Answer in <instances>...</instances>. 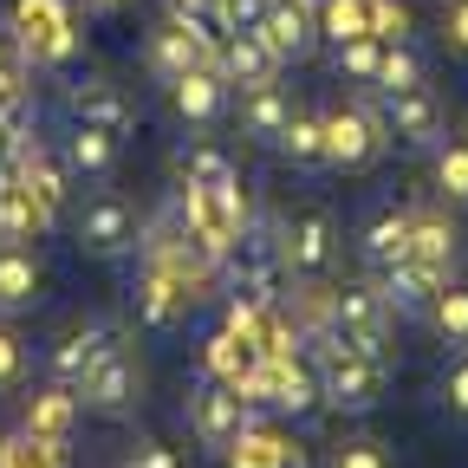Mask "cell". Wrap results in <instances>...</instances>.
<instances>
[{
  "instance_id": "obj_1",
  "label": "cell",
  "mask_w": 468,
  "mask_h": 468,
  "mask_svg": "<svg viewBox=\"0 0 468 468\" xmlns=\"http://www.w3.org/2000/svg\"><path fill=\"white\" fill-rule=\"evenodd\" d=\"M313 378H319V403L338 410V417H365V410H378V397H384V384H390L384 351L332 345V338H319V365H313Z\"/></svg>"
},
{
  "instance_id": "obj_2",
  "label": "cell",
  "mask_w": 468,
  "mask_h": 468,
  "mask_svg": "<svg viewBox=\"0 0 468 468\" xmlns=\"http://www.w3.org/2000/svg\"><path fill=\"white\" fill-rule=\"evenodd\" d=\"M7 39L20 46L27 66H72V52H79L72 0H14V14H7Z\"/></svg>"
},
{
  "instance_id": "obj_3",
  "label": "cell",
  "mask_w": 468,
  "mask_h": 468,
  "mask_svg": "<svg viewBox=\"0 0 468 468\" xmlns=\"http://www.w3.org/2000/svg\"><path fill=\"white\" fill-rule=\"evenodd\" d=\"M384 332H390V306H384L378 280H345L325 292V338L332 345L384 351Z\"/></svg>"
},
{
  "instance_id": "obj_4",
  "label": "cell",
  "mask_w": 468,
  "mask_h": 468,
  "mask_svg": "<svg viewBox=\"0 0 468 468\" xmlns=\"http://www.w3.org/2000/svg\"><path fill=\"white\" fill-rule=\"evenodd\" d=\"M378 131L384 144H403V150H430L449 137V111L430 85H403V91H378Z\"/></svg>"
},
{
  "instance_id": "obj_5",
  "label": "cell",
  "mask_w": 468,
  "mask_h": 468,
  "mask_svg": "<svg viewBox=\"0 0 468 468\" xmlns=\"http://www.w3.org/2000/svg\"><path fill=\"white\" fill-rule=\"evenodd\" d=\"M280 261H286L292 280H325L332 261H338V215L325 202H306L280 228Z\"/></svg>"
},
{
  "instance_id": "obj_6",
  "label": "cell",
  "mask_w": 468,
  "mask_h": 468,
  "mask_svg": "<svg viewBox=\"0 0 468 468\" xmlns=\"http://www.w3.org/2000/svg\"><path fill=\"white\" fill-rule=\"evenodd\" d=\"M248 403H267L280 417H313L319 410V378H313V365L300 351H267L254 384H248Z\"/></svg>"
},
{
  "instance_id": "obj_7",
  "label": "cell",
  "mask_w": 468,
  "mask_h": 468,
  "mask_svg": "<svg viewBox=\"0 0 468 468\" xmlns=\"http://www.w3.org/2000/svg\"><path fill=\"white\" fill-rule=\"evenodd\" d=\"M319 137H325V163L332 169H371L384 156V131L365 104H332L319 111Z\"/></svg>"
},
{
  "instance_id": "obj_8",
  "label": "cell",
  "mask_w": 468,
  "mask_h": 468,
  "mask_svg": "<svg viewBox=\"0 0 468 468\" xmlns=\"http://www.w3.org/2000/svg\"><path fill=\"white\" fill-rule=\"evenodd\" d=\"M131 306H137V325L176 332V325L189 319V306H196V280H183V273L163 267V261H144V273L131 286Z\"/></svg>"
},
{
  "instance_id": "obj_9",
  "label": "cell",
  "mask_w": 468,
  "mask_h": 468,
  "mask_svg": "<svg viewBox=\"0 0 468 468\" xmlns=\"http://www.w3.org/2000/svg\"><path fill=\"white\" fill-rule=\"evenodd\" d=\"M137 384H144V378H137V358H131L124 345H104L72 390H79L85 410H98V417H124V410L137 403Z\"/></svg>"
},
{
  "instance_id": "obj_10",
  "label": "cell",
  "mask_w": 468,
  "mask_h": 468,
  "mask_svg": "<svg viewBox=\"0 0 468 468\" xmlns=\"http://www.w3.org/2000/svg\"><path fill=\"white\" fill-rule=\"evenodd\" d=\"M248 423H254V403L234 390V384L208 378V384H196V390H189V430H196L208 449H228Z\"/></svg>"
},
{
  "instance_id": "obj_11",
  "label": "cell",
  "mask_w": 468,
  "mask_h": 468,
  "mask_svg": "<svg viewBox=\"0 0 468 468\" xmlns=\"http://www.w3.org/2000/svg\"><path fill=\"white\" fill-rule=\"evenodd\" d=\"M183 215L196 221V234L202 241H215V254L234 241V234L248 228V189H241V176L234 183H208V189H183Z\"/></svg>"
},
{
  "instance_id": "obj_12",
  "label": "cell",
  "mask_w": 468,
  "mask_h": 468,
  "mask_svg": "<svg viewBox=\"0 0 468 468\" xmlns=\"http://www.w3.org/2000/svg\"><path fill=\"white\" fill-rule=\"evenodd\" d=\"M0 163H7V176H14V183L46 208V215H58V208H66V163H58L33 131H20L14 144H7V156H0Z\"/></svg>"
},
{
  "instance_id": "obj_13",
  "label": "cell",
  "mask_w": 468,
  "mask_h": 468,
  "mask_svg": "<svg viewBox=\"0 0 468 468\" xmlns=\"http://www.w3.org/2000/svg\"><path fill=\"white\" fill-rule=\"evenodd\" d=\"M137 208L124 202V196H91L85 202V215H79V248L91 254V261H117V254H131L137 248Z\"/></svg>"
},
{
  "instance_id": "obj_14",
  "label": "cell",
  "mask_w": 468,
  "mask_h": 468,
  "mask_svg": "<svg viewBox=\"0 0 468 468\" xmlns=\"http://www.w3.org/2000/svg\"><path fill=\"white\" fill-rule=\"evenodd\" d=\"M261 39L273 46L280 66H300V58L319 52V0H267Z\"/></svg>"
},
{
  "instance_id": "obj_15",
  "label": "cell",
  "mask_w": 468,
  "mask_h": 468,
  "mask_svg": "<svg viewBox=\"0 0 468 468\" xmlns=\"http://www.w3.org/2000/svg\"><path fill=\"white\" fill-rule=\"evenodd\" d=\"M442 280H449V273H436V267H423V261H410V254H403L397 267H384V273H378V292H384L390 319H397V313H403V319H430Z\"/></svg>"
},
{
  "instance_id": "obj_16",
  "label": "cell",
  "mask_w": 468,
  "mask_h": 468,
  "mask_svg": "<svg viewBox=\"0 0 468 468\" xmlns=\"http://www.w3.org/2000/svg\"><path fill=\"white\" fill-rule=\"evenodd\" d=\"M20 430H27L33 442H46V449H66L72 430H79V390H72V384H46V390H33Z\"/></svg>"
},
{
  "instance_id": "obj_17",
  "label": "cell",
  "mask_w": 468,
  "mask_h": 468,
  "mask_svg": "<svg viewBox=\"0 0 468 468\" xmlns=\"http://www.w3.org/2000/svg\"><path fill=\"white\" fill-rule=\"evenodd\" d=\"M261 358H267V351H261L241 325H221V332H208V345H202V371H208V378H221V384H234L241 397H248V384H254Z\"/></svg>"
},
{
  "instance_id": "obj_18",
  "label": "cell",
  "mask_w": 468,
  "mask_h": 468,
  "mask_svg": "<svg viewBox=\"0 0 468 468\" xmlns=\"http://www.w3.org/2000/svg\"><path fill=\"white\" fill-rule=\"evenodd\" d=\"M221 267H228V273H248V280H273V286H280V273H286V261H280V228L248 215V228L221 248Z\"/></svg>"
},
{
  "instance_id": "obj_19",
  "label": "cell",
  "mask_w": 468,
  "mask_h": 468,
  "mask_svg": "<svg viewBox=\"0 0 468 468\" xmlns=\"http://www.w3.org/2000/svg\"><path fill=\"white\" fill-rule=\"evenodd\" d=\"M104 345H117V325H104V319H85V325H72V332H58V338H52V351H46L52 384H79V378H85V365L98 358Z\"/></svg>"
},
{
  "instance_id": "obj_20",
  "label": "cell",
  "mask_w": 468,
  "mask_h": 468,
  "mask_svg": "<svg viewBox=\"0 0 468 468\" xmlns=\"http://www.w3.org/2000/svg\"><path fill=\"white\" fill-rule=\"evenodd\" d=\"M358 254H365V267L371 273H384V267H397L403 254H410V208H371L365 221H358Z\"/></svg>"
},
{
  "instance_id": "obj_21",
  "label": "cell",
  "mask_w": 468,
  "mask_h": 468,
  "mask_svg": "<svg viewBox=\"0 0 468 468\" xmlns=\"http://www.w3.org/2000/svg\"><path fill=\"white\" fill-rule=\"evenodd\" d=\"M215 72L228 79V85H267V79H280V58H273V46L261 39V33H228L221 39V52H215Z\"/></svg>"
},
{
  "instance_id": "obj_22",
  "label": "cell",
  "mask_w": 468,
  "mask_h": 468,
  "mask_svg": "<svg viewBox=\"0 0 468 468\" xmlns=\"http://www.w3.org/2000/svg\"><path fill=\"white\" fill-rule=\"evenodd\" d=\"M169 111L183 117V124H215V117L228 111V79L215 66H196L183 79H169Z\"/></svg>"
},
{
  "instance_id": "obj_23",
  "label": "cell",
  "mask_w": 468,
  "mask_h": 468,
  "mask_svg": "<svg viewBox=\"0 0 468 468\" xmlns=\"http://www.w3.org/2000/svg\"><path fill=\"white\" fill-rule=\"evenodd\" d=\"M196 66H208L202 33H196V27H183V20H163V27L150 33V72L169 85V79H183V72H196Z\"/></svg>"
},
{
  "instance_id": "obj_24",
  "label": "cell",
  "mask_w": 468,
  "mask_h": 468,
  "mask_svg": "<svg viewBox=\"0 0 468 468\" xmlns=\"http://www.w3.org/2000/svg\"><path fill=\"white\" fill-rule=\"evenodd\" d=\"M228 468H306V455L292 449L280 430H267V423L254 417L241 436L228 442Z\"/></svg>"
},
{
  "instance_id": "obj_25",
  "label": "cell",
  "mask_w": 468,
  "mask_h": 468,
  "mask_svg": "<svg viewBox=\"0 0 468 468\" xmlns=\"http://www.w3.org/2000/svg\"><path fill=\"white\" fill-rule=\"evenodd\" d=\"M66 111H72V124H104V131H124L131 124V98L117 91L111 79H85L66 91Z\"/></svg>"
},
{
  "instance_id": "obj_26",
  "label": "cell",
  "mask_w": 468,
  "mask_h": 468,
  "mask_svg": "<svg viewBox=\"0 0 468 468\" xmlns=\"http://www.w3.org/2000/svg\"><path fill=\"white\" fill-rule=\"evenodd\" d=\"M286 117H292V98L280 91V79H267V85H248L241 91V131L254 137V144H280V131H286Z\"/></svg>"
},
{
  "instance_id": "obj_27",
  "label": "cell",
  "mask_w": 468,
  "mask_h": 468,
  "mask_svg": "<svg viewBox=\"0 0 468 468\" xmlns=\"http://www.w3.org/2000/svg\"><path fill=\"white\" fill-rule=\"evenodd\" d=\"M111 169H117V131H104V124H72V137H66V176L104 183Z\"/></svg>"
},
{
  "instance_id": "obj_28",
  "label": "cell",
  "mask_w": 468,
  "mask_h": 468,
  "mask_svg": "<svg viewBox=\"0 0 468 468\" xmlns=\"http://www.w3.org/2000/svg\"><path fill=\"white\" fill-rule=\"evenodd\" d=\"M46 208L7 176V163H0V248H20V241H33V234H46Z\"/></svg>"
},
{
  "instance_id": "obj_29",
  "label": "cell",
  "mask_w": 468,
  "mask_h": 468,
  "mask_svg": "<svg viewBox=\"0 0 468 468\" xmlns=\"http://www.w3.org/2000/svg\"><path fill=\"white\" fill-rule=\"evenodd\" d=\"M176 169H183V189H208V183H234V156L208 137L176 144Z\"/></svg>"
},
{
  "instance_id": "obj_30",
  "label": "cell",
  "mask_w": 468,
  "mask_h": 468,
  "mask_svg": "<svg viewBox=\"0 0 468 468\" xmlns=\"http://www.w3.org/2000/svg\"><path fill=\"white\" fill-rule=\"evenodd\" d=\"M39 300V261L20 248H0V319H14Z\"/></svg>"
},
{
  "instance_id": "obj_31",
  "label": "cell",
  "mask_w": 468,
  "mask_h": 468,
  "mask_svg": "<svg viewBox=\"0 0 468 468\" xmlns=\"http://www.w3.org/2000/svg\"><path fill=\"white\" fill-rule=\"evenodd\" d=\"M455 241H462V234L449 228V215H410V261L449 273L455 267Z\"/></svg>"
},
{
  "instance_id": "obj_32",
  "label": "cell",
  "mask_w": 468,
  "mask_h": 468,
  "mask_svg": "<svg viewBox=\"0 0 468 468\" xmlns=\"http://www.w3.org/2000/svg\"><path fill=\"white\" fill-rule=\"evenodd\" d=\"M430 169H436V189H442L455 208H468V137L430 144Z\"/></svg>"
},
{
  "instance_id": "obj_33",
  "label": "cell",
  "mask_w": 468,
  "mask_h": 468,
  "mask_svg": "<svg viewBox=\"0 0 468 468\" xmlns=\"http://www.w3.org/2000/svg\"><path fill=\"white\" fill-rule=\"evenodd\" d=\"M273 150H280L286 163H300V169H319V163H325V137H319V117H313V111H292Z\"/></svg>"
},
{
  "instance_id": "obj_34",
  "label": "cell",
  "mask_w": 468,
  "mask_h": 468,
  "mask_svg": "<svg viewBox=\"0 0 468 468\" xmlns=\"http://www.w3.org/2000/svg\"><path fill=\"white\" fill-rule=\"evenodd\" d=\"M378 58H384V39H338L332 46V72L351 79V85H378Z\"/></svg>"
},
{
  "instance_id": "obj_35",
  "label": "cell",
  "mask_w": 468,
  "mask_h": 468,
  "mask_svg": "<svg viewBox=\"0 0 468 468\" xmlns=\"http://www.w3.org/2000/svg\"><path fill=\"white\" fill-rule=\"evenodd\" d=\"M371 33V0H319V39H365Z\"/></svg>"
},
{
  "instance_id": "obj_36",
  "label": "cell",
  "mask_w": 468,
  "mask_h": 468,
  "mask_svg": "<svg viewBox=\"0 0 468 468\" xmlns=\"http://www.w3.org/2000/svg\"><path fill=\"white\" fill-rule=\"evenodd\" d=\"M430 325H436V338H442V345L468 351V286H449V280H442L436 306H430Z\"/></svg>"
},
{
  "instance_id": "obj_37",
  "label": "cell",
  "mask_w": 468,
  "mask_h": 468,
  "mask_svg": "<svg viewBox=\"0 0 468 468\" xmlns=\"http://www.w3.org/2000/svg\"><path fill=\"white\" fill-rule=\"evenodd\" d=\"M403 85H423V58L410 52V39H384L378 85H371V91H403Z\"/></svg>"
},
{
  "instance_id": "obj_38",
  "label": "cell",
  "mask_w": 468,
  "mask_h": 468,
  "mask_svg": "<svg viewBox=\"0 0 468 468\" xmlns=\"http://www.w3.org/2000/svg\"><path fill=\"white\" fill-rule=\"evenodd\" d=\"M325 468H397V462H390V449L378 436H351V442H338L325 455Z\"/></svg>"
},
{
  "instance_id": "obj_39",
  "label": "cell",
  "mask_w": 468,
  "mask_h": 468,
  "mask_svg": "<svg viewBox=\"0 0 468 468\" xmlns=\"http://www.w3.org/2000/svg\"><path fill=\"white\" fill-rule=\"evenodd\" d=\"M436 397H442V410H449L455 423H468V351H455V358H449V371H442Z\"/></svg>"
},
{
  "instance_id": "obj_40",
  "label": "cell",
  "mask_w": 468,
  "mask_h": 468,
  "mask_svg": "<svg viewBox=\"0 0 468 468\" xmlns=\"http://www.w3.org/2000/svg\"><path fill=\"white\" fill-rule=\"evenodd\" d=\"M58 449H46V442H33L27 430H14V436H0V468H46Z\"/></svg>"
},
{
  "instance_id": "obj_41",
  "label": "cell",
  "mask_w": 468,
  "mask_h": 468,
  "mask_svg": "<svg viewBox=\"0 0 468 468\" xmlns=\"http://www.w3.org/2000/svg\"><path fill=\"white\" fill-rule=\"evenodd\" d=\"M215 14H221V33H261L267 0H215Z\"/></svg>"
},
{
  "instance_id": "obj_42",
  "label": "cell",
  "mask_w": 468,
  "mask_h": 468,
  "mask_svg": "<svg viewBox=\"0 0 468 468\" xmlns=\"http://www.w3.org/2000/svg\"><path fill=\"white\" fill-rule=\"evenodd\" d=\"M371 39H410V7H397V0H371Z\"/></svg>"
},
{
  "instance_id": "obj_43",
  "label": "cell",
  "mask_w": 468,
  "mask_h": 468,
  "mask_svg": "<svg viewBox=\"0 0 468 468\" xmlns=\"http://www.w3.org/2000/svg\"><path fill=\"white\" fill-rule=\"evenodd\" d=\"M442 39H449V52L468 58V0H442Z\"/></svg>"
},
{
  "instance_id": "obj_44",
  "label": "cell",
  "mask_w": 468,
  "mask_h": 468,
  "mask_svg": "<svg viewBox=\"0 0 468 468\" xmlns=\"http://www.w3.org/2000/svg\"><path fill=\"white\" fill-rule=\"evenodd\" d=\"M20 358H27V351H20V338H14L7 325H0V390H7V384L20 378Z\"/></svg>"
},
{
  "instance_id": "obj_45",
  "label": "cell",
  "mask_w": 468,
  "mask_h": 468,
  "mask_svg": "<svg viewBox=\"0 0 468 468\" xmlns=\"http://www.w3.org/2000/svg\"><path fill=\"white\" fill-rule=\"evenodd\" d=\"M131 468H183V462H176V449H163V442H137Z\"/></svg>"
},
{
  "instance_id": "obj_46",
  "label": "cell",
  "mask_w": 468,
  "mask_h": 468,
  "mask_svg": "<svg viewBox=\"0 0 468 468\" xmlns=\"http://www.w3.org/2000/svg\"><path fill=\"white\" fill-rule=\"evenodd\" d=\"M14 72H33V66L20 58V46H14L7 33H0V79H14Z\"/></svg>"
},
{
  "instance_id": "obj_47",
  "label": "cell",
  "mask_w": 468,
  "mask_h": 468,
  "mask_svg": "<svg viewBox=\"0 0 468 468\" xmlns=\"http://www.w3.org/2000/svg\"><path fill=\"white\" fill-rule=\"evenodd\" d=\"M79 7H85V14H117L124 0H79Z\"/></svg>"
},
{
  "instance_id": "obj_48",
  "label": "cell",
  "mask_w": 468,
  "mask_h": 468,
  "mask_svg": "<svg viewBox=\"0 0 468 468\" xmlns=\"http://www.w3.org/2000/svg\"><path fill=\"white\" fill-rule=\"evenodd\" d=\"M46 468H66V462H58V455H52V462H46Z\"/></svg>"
},
{
  "instance_id": "obj_49",
  "label": "cell",
  "mask_w": 468,
  "mask_h": 468,
  "mask_svg": "<svg viewBox=\"0 0 468 468\" xmlns=\"http://www.w3.org/2000/svg\"><path fill=\"white\" fill-rule=\"evenodd\" d=\"M124 468H131V462H124Z\"/></svg>"
}]
</instances>
